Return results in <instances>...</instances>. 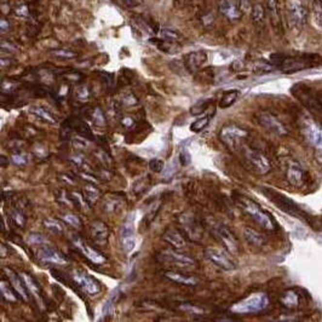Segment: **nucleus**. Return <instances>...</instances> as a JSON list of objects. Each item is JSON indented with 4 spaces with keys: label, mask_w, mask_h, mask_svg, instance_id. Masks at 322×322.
Instances as JSON below:
<instances>
[{
    "label": "nucleus",
    "mask_w": 322,
    "mask_h": 322,
    "mask_svg": "<svg viewBox=\"0 0 322 322\" xmlns=\"http://www.w3.org/2000/svg\"><path fill=\"white\" fill-rule=\"evenodd\" d=\"M235 201L246 213L252 217V219L258 225L267 229V230H275V229L277 228L276 222H275L274 219H273V217L270 216L267 211H264L257 202L248 199V197L242 196V195H238Z\"/></svg>",
    "instance_id": "f257e3e1"
},
{
    "label": "nucleus",
    "mask_w": 322,
    "mask_h": 322,
    "mask_svg": "<svg viewBox=\"0 0 322 322\" xmlns=\"http://www.w3.org/2000/svg\"><path fill=\"white\" fill-rule=\"evenodd\" d=\"M262 193L273 202V204L276 205L281 211L286 212V213L290 214V216L306 219V214L299 209V206L293 201V200L287 197L286 195L281 194V193L276 192V190L274 189H270V188H262Z\"/></svg>",
    "instance_id": "f03ea898"
},
{
    "label": "nucleus",
    "mask_w": 322,
    "mask_h": 322,
    "mask_svg": "<svg viewBox=\"0 0 322 322\" xmlns=\"http://www.w3.org/2000/svg\"><path fill=\"white\" fill-rule=\"evenodd\" d=\"M268 304H269V301H268V297L264 293H255L234 304L231 306V311L239 314V315L257 314L264 310Z\"/></svg>",
    "instance_id": "7ed1b4c3"
},
{
    "label": "nucleus",
    "mask_w": 322,
    "mask_h": 322,
    "mask_svg": "<svg viewBox=\"0 0 322 322\" xmlns=\"http://www.w3.org/2000/svg\"><path fill=\"white\" fill-rule=\"evenodd\" d=\"M301 130L304 138L315 149L319 161L322 162V129L313 119L304 118L301 121Z\"/></svg>",
    "instance_id": "20e7f679"
},
{
    "label": "nucleus",
    "mask_w": 322,
    "mask_h": 322,
    "mask_svg": "<svg viewBox=\"0 0 322 322\" xmlns=\"http://www.w3.org/2000/svg\"><path fill=\"white\" fill-rule=\"evenodd\" d=\"M286 9L291 26L296 29L303 28L308 21V10L303 0H289Z\"/></svg>",
    "instance_id": "39448f33"
},
{
    "label": "nucleus",
    "mask_w": 322,
    "mask_h": 322,
    "mask_svg": "<svg viewBox=\"0 0 322 322\" xmlns=\"http://www.w3.org/2000/svg\"><path fill=\"white\" fill-rule=\"evenodd\" d=\"M219 137L226 147L236 150L243 145V142L247 138V132L235 125H229L222 129Z\"/></svg>",
    "instance_id": "423d86ee"
},
{
    "label": "nucleus",
    "mask_w": 322,
    "mask_h": 322,
    "mask_svg": "<svg viewBox=\"0 0 322 322\" xmlns=\"http://www.w3.org/2000/svg\"><path fill=\"white\" fill-rule=\"evenodd\" d=\"M245 159L250 165V167L258 175H267L272 170V165H270V161L268 160V158L262 153L257 152V150L246 148Z\"/></svg>",
    "instance_id": "0eeeda50"
},
{
    "label": "nucleus",
    "mask_w": 322,
    "mask_h": 322,
    "mask_svg": "<svg viewBox=\"0 0 322 322\" xmlns=\"http://www.w3.org/2000/svg\"><path fill=\"white\" fill-rule=\"evenodd\" d=\"M158 259H159L161 263L173 265V267L180 268V269H185V268H190L195 265V260L193 259L192 257L182 255V253H178L172 250H166L160 252L159 255H158Z\"/></svg>",
    "instance_id": "6e6552de"
},
{
    "label": "nucleus",
    "mask_w": 322,
    "mask_h": 322,
    "mask_svg": "<svg viewBox=\"0 0 322 322\" xmlns=\"http://www.w3.org/2000/svg\"><path fill=\"white\" fill-rule=\"evenodd\" d=\"M286 179L291 185L302 188L306 182V172L301 162L294 159H290L286 163Z\"/></svg>",
    "instance_id": "1a4fd4ad"
},
{
    "label": "nucleus",
    "mask_w": 322,
    "mask_h": 322,
    "mask_svg": "<svg viewBox=\"0 0 322 322\" xmlns=\"http://www.w3.org/2000/svg\"><path fill=\"white\" fill-rule=\"evenodd\" d=\"M258 123L268 130L269 132L274 133L276 136H286L289 133L287 129L285 128L284 124L272 113H268V112H260L257 115Z\"/></svg>",
    "instance_id": "9d476101"
},
{
    "label": "nucleus",
    "mask_w": 322,
    "mask_h": 322,
    "mask_svg": "<svg viewBox=\"0 0 322 322\" xmlns=\"http://www.w3.org/2000/svg\"><path fill=\"white\" fill-rule=\"evenodd\" d=\"M205 256H206V258L209 262L217 265L219 269L226 270V272L235 269V263L233 262L230 256L225 251L219 250V248H207Z\"/></svg>",
    "instance_id": "9b49d317"
},
{
    "label": "nucleus",
    "mask_w": 322,
    "mask_h": 322,
    "mask_svg": "<svg viewBox=\"0 0 322 322\" xmlns=\"http://www.w3.org/2000/svg\"><path fill=\"white\" fill-rule=\"evenodd\" d=\"M213 234L219 239L224 247L231 253V255H238L239 253V241L235 238L233 233L229 230L226 226L222 225V224H216L213 225Z\"/></svg>",
    "instance_id": "f8f14e48"
},
{
    "label": "nucleus",
    "mask_w": 322,
    "mask_h": 322,
    "mask_svg": "<svg viewBox=\"0 0 322 322\" xmlns=\"http://www.w3.org/2000/svg\"><path fill=\"white\" fill-rule=\"evenodd\" d=\"M73 279H74L75 284L82 289L85 291V293H87L89 296H95V294L99 293L101 291V286H99L98 281L95 280L91 275H89L85 272H80L77 270L73 274Z\"/></svg>",
    "instance_id": "ddd939ff"
},
{
    "label": "nucleus",
    "mask_w": 322,
    "mask_h": 322,
    "mask_svg": "<svg viewBox=\"0 0 322 322\" xmlns=\"http://www.w3.org/2000/svg\"><path fill=\"white\" fill-rule=\"evenodd\" d=\"M120 241L123 250L125 252H131L136 246V236H135V226L132 223V217H129L128 221L124 224L120 234Z\"/></svg>",
    "instance_id": "4468645a"
},
{
    "label": "nucleus",
    "mask_w": 322,
    "mask_h": 322,
    "mask_svg": "<svg viewBox=\"0 0 322 322\" xmlns=\"http://www.w3.org/2000/svg\"><path fill=\"white\" fill-rule=\"evenodd\" d=\"M38 258L46 263H52V264H67L68 263V259L62 253L58 252L57 250L52 248L51 246L45 245V243L39 246Z\"/></svg>",
    "instance_id": "2eb2a0df"
},
{
    "label": "nucleus",
    "mask_w": 322,
    "mask_h": 322,
    "mask_svg": "<svg viewBox=\"0 0 322 322\" xmlns=\"http://www.w3.org/2000/svg\"><path fill=\"white\" fill-rule=\"evenodd\" d=\"M73 243H74L75 247H77L78 250L87 258V259L91 260V262L95 263V264H102V263L106 262V258L103 257L102 253H99L98 251L90 247L87 243H85L84 241H82L80 238H78V236H74V238H73Z\"/></svg>",
    "instance_id": "dca6fc26"
},
{
    "label": "nucleus",
    "mask_w": 322,
    "mask_h": 322,
    "mask_svg": "<svg viewBox=\"0 0 322 322\" xmlns=\"http://www.w3.org/2000/svg\"><path fill=\"white\" fill-rule=\"evenodd\" d=\"M4 272L6 273L7 279H9L12 289L16 291L17 296H18L22 301H24V302L28 301V290H27L26 285H24V281H23V279H22V276L19 277L18 275L14 272V270L9 269V268H5Z\"/></svg>",
    "instance_id": "f3484780"
},
{
    "label": "nucleus",
    "mask_w": 322,
    "mask_h": 322,
    "mask_svg": "<svg viewBox=\"0 0 322 322\" xmlns=\"http://www.w3.org/2000/svg\"><path fill=\"white\" fill-rule=\"evenodd\" d=\"M180 224H182L183 229L185 230V233L190 236L194 240H199L201 238V233H202V228L200 226V224L197 223L196 219L189 213L183 214L182 217L179 218Z\"/></svg>",
    "instance_id": "a211bd4d"
},
{
    "label": "nucleus",
    "mask_w": 322,
    "mask_h": 322,
    "mask_svg": "<svg viewBox=\"0 0 322 322\" xmlns=\"http://www.w3.org/2000/svg\"><path fill=\"white\" fill-rule=\"evenodd\" d=\"M219 11L230 21H238L242 15L240 6L233 1V0H221L219 2Z\"/></svg>",
    "instance_id": "6ab92c4d"
},
{
    "label": "nucleus",
    "mask_w": 322,
    "mask_h": 322,
    "mask_svg": "<svg viewBox=\"0 0 322 322\" xmlns=\"http://www.w3.org/2000/svg\"><path fill=\"white\" fill-rule=\"evenodd\" d=\"M91 236L94 239L95 242L99 246H104L107 243L109 236L108 226L103 223V222L96 221L91 224Z\"/></svg>",
    "instance_id": "aec40b11"
},
{
    "label": "nucleus",
    "mask_w": 322,
    "mask_h": 322,
    "mask_svg": "<svg viewBox=\"0 0 322 322\" xmlns=\"http://www.w3.org/2000/svg\"><path fill=\"white\" fill-rule=\"evenodd\" d=\"M207 55L204 51H195V52L188 53L184 57V64L189 72H196L200 69L202 64L206 62Z\"/></svg>",
    "instance_id": "412c9836"
},
{
    "label": "nucleus",
    "mask_w": 322,
    "mask_h": 322,
    "mask_svg": "<svg viewBox=\"0 0 322 322\" xmlns=\"http://www.w3.org/2000/svg\"><path fill=\"white\" fill-rule=\"evenodd\" d=\"M163 240L170 243L176 250H183L187 247V241H185L184 236L176 229H168L167 231H165Z\"/></svg>",
    "instance_id": "4be33fe9"
},
{
    "label": "nucleus",
    "mask_w": 322,
    "mask_h": 322,
    "mask_svg": "<svg viewBox=\"0 0 322 322\" xmlns=\"http://www.w3.org/2000/svg\"><path fill=\"white\" fill-rule=\"evenodd\" d=\"M68 125H69V128L72 129L73 131H77L79 135L84 136V137L89 138V140H92V138H94L91 129H90L89 125H87L84 120H81V119L79 118L69 119V120H68Z\"/></svg>",
    "instance_id": "5701e85b"
},
{
    "label": "nucleus",
    "mask_w": 322,
    "mask_h": 322,
    "mask_svg": "<svg viewBox=\"0 0 322 322\" xmlns=\"http://www.w3.org/2000/svg\"><path fill=\"white\" fill-rule=\"evenodd\" d=\"M165 276L168 280H171V281L176 282V284L184 285V286H196L197 282H199L194 276H188V275L178 274V273L175 272H166Z\"/></svg>",
    "instance_id": "b1692460"
},
{
    "label": "nucleus",
    "mask_w": 322,
    "mask_h": 322,
    "mask_svg": "<svg viewBox=\"0 0 322 322\" xmlns=\"http://www.w3.org/2000/svg\"><path fill=\"white\" fill-rule=\"evenodd\" d=\"M118 297H119V291L116 290V291H114L113 293L109 296V298L107 299L106 303L103 304V308H102V320H108L109 318L113 316Z\"/></svg>",
    "instance_id": "393cba45"
},
{
    "label": "nucleus",
    "mask_w": 322,
    "mask_h": 322,
    "mask_svg": "<svg viewBox=\"0 0 322 322\" xmlns=\"http://www.w3.org/2000/svg\"><path fill=\"white\" fill-rule=\"evenodd\" d=\"M299 294L294 290H289L281 297V304L287 309H294L299 306Z\"/></svg>",
    "instance_id": "a878e982"
},
{
    "label": "nucleus",
    "mask_w": 322,
    "mask_h": 322,
    "mask_svg": "<svg viewBox=\"0 0 322 322\" xmlns=\"http://www.w3.org/2000/svg\"><path fill=\"white\" fill-rule=\"evenodd\" d=\"M124 206L123 197H119L118 195H111L104 201V209L108 213H118Z\"/></svg>",
    "instance_id": "bb28decb"
},
{
    "label": "nucleus",
    "mask_w": 322,
    "mask_h": 322,
    "mask_svg": "<svg viewBox=\"0 0 322 322\" xmlns=\"http://www.w3.org/2000/svg\"><path fill=\"white\" fill-rule=\"evenodd\" d=\"M243 235H245L246 241L251 246H255V247H262L265 242L264 236H262L259 233L251 228H246L245 231H243Z\"/></svg>",
    "instance_id": "cd10ccee"
},
{
    "label": "nucleus",
    "mask_w": 322,
    "mask_h": 322,
    "mask_svg": "<svg viewBox=\"0 0 322 322\" xmlns=\"http://www.w3.org/2000/svg\"><path fill=\"white\" fill-rule=\"evenodd\" d=\"M21 276H22V279H23L27 290H28V291L31 292L34 297H35V298L40 299L41 298V290H40V286H39L38 282H36L35 280L31 276V275L26 274V273H23Z\"/></svg>",
    "instance_id": "c85d7f7f"
},
{
    "label": "nucleus",
    "mask_w": 322,
    "mask_h": 322,
    "mask_svg": "<svg viewBox=\"0 0 322 322\" xmlns=\"http://www.w3.org/2000/svg\"><path fill=\"white\" fill-rule=\"evenodd\" d=\"M239 91L238 90H230V91H225L222 96L221 102H219V107L221 108H228L231 104L235 103V101L238 99Z\"/></svg>",
    "instance_id": "c756f323"
},
{
    "label": "nucleus",
    "mask_w": 322,
    "mask_h": 322,
    "mask_svg": "<svg viewBox=\"0 0 322 322\" xmlns=\"http://www.w3.org/2000/svg\"><path fill=\"white\" fill-rule=\"evenodd\" d=\"M82 194H84L85 200H86L90 205L95 204V202H96L97 200L101 197V192H99L97 188L91 187V185H89V187H85L84 190H82Z\"/></svg>",
    "instance_id": "7c9ffc66"
},
{
    "label": "nucleus",
    "mask_w": 322,
    "mask_h": 322,
    "mask_svg": "<svg viewBox=\"0 0 322 322\" xmlns=\"http://www.w3.org/2000/svg\"><path fill=\"white\" fill-rule=\"evenodd\" d=\"M31 112L33 114H35L36 116H39V118H40V119L45 120L46 123L56 124L55 116H53L52 114H51L50 112L48 111V109L43 108V107H33V108L31 109Z\"/></svg>",
    "instance_id": "2f4dec72"
},
{
    "label": "nucleus",
    "mask_w": 322,
    "mask_h": 322,
    "mask_svg": "<svg viewBox=\"0 0 322 322\" xmlns=\"http://www.w3.org/2000/svg\"><path fill=\"white\" fill-rule=\"evenodd\" d=\"M15 292L12 291L11 287L9 286L7 282H5L4 280H1V282H0V294H1V297L5 299V301L17 302V296Z\"/></svg>",
    "instance_id": "473e14b6"
},
{
    "label": "nucleus",
    "mask_w": 322,
    "mask_h": 322,
    "mask_svg": "<svg viewBox=\"0 0 322 322\" xmlns=\"http://www.w3.org/2000/svg\"><path fill=\"white\" fill-rule=\"evenodd\" d=\"M44 225L46 226L48 230L56 234V235H61L63 233V226L56 219H46V221H44Z\"/></svg>",
    "instance_id": "72a5a7b5"
},
{
    "label": "nucleus",
    "mask_w": 322,
    "mask_h": 322,
    "mask_svg": "<svg viewBox=\"0 0 322 322\" xmlns=\"http://www.w3.org/2000/svg\"><path fill=\"white\" fill-rule=\"evenodd\" d=\"M313 14L316 24H318L320 28H322V0H314Z\"/></svg>",
    "instance_id": "f704fd0d"
},
{
    "label": "nucleus",
    "mask_w": 322,
    "mask_h": 322,
    "mask_svg": "<svg viewBox=\"0 0 322 322\" xmlns=\"http://www.w3.org/2000/svg\"><path fill=\"white\" fill-rule=\"evenodd\" d=\"M265 18V11L263 5L257 4L253 6L252 9V19L255 21V23H262Z\"/></svg>",
    "instance_id": "c9c22d12"
},
{
    "label": "nucleus",
    "mask_w": 322,
    "mask_h": 322,
    "mask_svg": "<svg viewBox=\"0 0 322 322\" xmlns=\"http://www.w3.org/2000/svg\"><path fill=\"white\" fill-rule=\"evenodd\" d=\"M209 125V116H204V118H200L197 119L196 121H194V123L190 125V131H193V132H201L202 130H205L206 129V126Z\"/></svg>",
    "instance_id": "e433bc0d"
},
{
    "label": "nucleus",
    "mask_w": 322,
    "mask_h": 322,
    "mask_svg": "<svg viewBox=\"0 0 322 322\" xmlns=\"http://www.w3.org/2000/svg\"><path fill=\"white\" fill-rule=\"evenodd\" d=\"M62 219L65 222V223L69 224L70 226H73V228H75V229H80L82 226V223H81V221H80L79 217L75 216V214H73V213L64 214V216H62Z\"/></svg>",
    "instance_id": "4c0bfd02"
},
{
    "label": "nucleus",
    "mask_w": 322,
    "mask_h": 322,
    "mask_svg": "<svg viewBox=\"0 0 322 322\" xmlns=\"http://www.w3.org/2000/svg\"><path fill=\"white\" fill-rule=\"evenodd\" d=\"M10 217H11V219L14 221V223L16 224L17 226H19V228H23L24 224H26V218H24L23 213H22L21 211H18V209H12V211L10 212Z\"/></svg>",
    "instance_id": "58836bf2"
},
{
    "label": "nucleus",
    "mask_w": 322,
    "mask_h": 322,
    "mask_svg": "<svg viewBox=\"0 0 322 322\" xmlns=\"http://www.w3.org/2000/svg\"><path fill=\"white\" fill-rule=\"evenodd\" d=\"M89 97H90L89 87L85 86V85H81V86L78 87L77 91H75V98H77L78 101L84 103V102H86L87 99H89Z\"/></svg>",
    "instance_id": "ea45409f"
},
{
    "label": "nucleus",
    "mask_w": 322,
    "mask_h": 322,
    "mask_svg": "<svg viewBox=\"0 0 322 322\" xmlns=\"http://www.w3.org/2000/svg\"><path fill=\"white\" fill-rule=\"evenodd\" d=\"M91 118L94 120V123L96 124L97 126H104L106 125V119H104L103 112L101 111L99 108H95L94 112L91 114Z\"/></svg>",
    "instance_id": "a19ab883"
},
{
    "label": "nucleus",
    "mask_w": 322,
    "mask_h": 322,
    "mask_svg": "<svg viewBox=\"0 0 322 322\" xmlns=\"http://www.w3.org/2000/svg\"><path fill=\"white\" fill-rule=\"evenodd\" d=\"M52 55L56 57L64 58V60H70V58H75L78 56L77 52H73L70 50H64V48H61V50H55L52 51Z\"/></svg>",
    "instance_id": "79ce46f5"
},
{
    "label": "nucleus",
    "mask_w": 322,
    "mask_h": 322,
    "mask_svg": "<svg viewBox=\"0 0 322 322\" xmlns=\"http://www.w3.org/2000/svg\"><path fill=\"white\" fill-rule=\"evenodd\" d=\"M160 35L161 38L168 41H176L180 38V35L177 33V32L171 31V29H162V31L160 32Z\"/></svg>",
    "instance_id": "37998d69"
},
{
    "label": "nucleus",
    "mask_w": 322,
    "mask_h": 322,
    "mask_svg": "<svg viewBox=\"0 0 322 322\" xmlns=\"http://www.w3.org/2000/svg\"><path fill=\"white\" fill-rule=\"evenodd\" d=\"M165 167V163L160 159H152L149 161V168L155 173H160Z\"/></svg>",
    "instance_id": "c03bdc74"
},
{
    "label": "nucleus",
    "mask_w": 322,
    "mask_h": 322,
    "mask_svg": "<svg viewBox=\"0 0 322 322\" xmlns=\"http://www.w3.org/2000/svg\"><path fill=\"white\" fill-rule=\"evenodd\" d=\"M209 101H200L195 104L192 108V114L193 115H197V114L202 113V112L206 111V108L209 107Z\"/></svg>",
    "instance_id": "a18cd8bd"
},
{
    "label": "nucleus",
    "mask_w": 322,
    "mask_h": 322,
    "mask_svg": "<svg viewBox=\"0 0 322 322\" xmlns=\"http://www.w3.org/2000/svg\"><path fill=\"white\" fill-rule=\"evenodd\" d=\"M28 240L32 245L38 246V247L39 246L44 245V243H46V240L44 239L43 235H40V234H32V235L28 238Z\"/></svg>",
    "instance_id": "49530a36"
},
{
    "label": "nucleus",
    "mask_w": 322,
    "mask_h": 322,
    "mask_svg": "<svg viewBox=\"0 0 322 322\" xmlns=\"http://www.w3.org/2000/svg\"><path fill=\"white\" fill-rule=\"evenodd\" d=\"M12 162L17 166H24L28 162V157L24 154H16L12 157Z\"/></svg>",
    "instance_id": "de8ad7c7"
},
{
    "label": "nucleus",
    "mask_w": 322,
    "mask_h": 322,
    "mask_svg": "<svg viewBox=\"0 0 322 322\" xmlns=\"http://www.w3.org/2000/svg\"><path fill=\"white\" fill-rule=\"evenodd\" d=\"M179 161L183 166H188L192 161V157H190V153L188 152V149H183L179 154Z\"/></svg>",
    "instance_id": "09e8293b"
},
{
    "label": "nucleus",
    "mask_w": 322,
    "mask_h": 322,
    "mask_svg": "<svg viewBox=\"0 0 322 322\" xmlns=\"http://www.w3.org/2000/svg\"><path fill=\"white\" fill-rule=\"evenodd\" d=\"M73 145L77 150H82L87 147V143L85 142V140H81V138H74L73 140Z\"/></svg>",
    "instance_id": "8fccbe9b"
},
{
    "label": "nucleus",
    "mask_w": 322,
    "mask_h": 322,
    "mask_svg": "<svg viewBox=\"0 0 322 322\" xmlns=\"http://www.w3.org/2000/svg\"><path fill=\"white\" fill-rule=\"evenodd\" d=\"M182 309L183 310L189 311V313H193V314H201L202 313L201 309L196 308V306H189V304H183Z\"/></svg>",
    "instance_id": "3c124183"
},
{
    "label": "nucleus",
    "mask_w": 322,
    "mask_h": 322,
    "mask_svg": "<svg viewBox=\"0 0 322 322\" xmlns=\"http://www.w3.org/2000/svg\"><path fill=\"white\" fill-rule=\"evenodd\" d=\"M268 7L274 16L277 15V0H268Z\"/></svg>",
    "instance_id": "603ef678"
},
{
    "label": "nucleus",
    "mask_w": 322,
    "mask_h": 322,
    "mask_svg": "<svg viewBox=\"0 0 322 322\" xmlns=\"http://www.w3.org/2000/svg\"><path fill=\"white\" fill-rule=\"evenodd\" d=\"M124 103L126 104V106H133V104L137 103V99H136V97L133 96V95H128L126 97H124Z\"/></svg>",
    "instance_id": "864d4df0"
},
{
    "label": "nucleus",
    "mask_w": 322,
    "mask_h": 322,
    "mask_svg": "<svg viewBox=\"0 0 322 322\" xmlns=\"http://www.w3.org/2000/svg\"><path fill=\"white\" fill-rule=\"evenodd\" d=\"M238 5L240 6L241 11H247L250 9V0H238Z\"/></svg>",
    "instance_id": "5fc2aeb1"
},
{
    "label": "nucleus",
    "mask_w": 322,
    "mask_h": 322,
    "mask_svg": "<svg viewBox=\"0 0 322 322\" xmlns=\"http://www.w3.org/2000/svg\"><path fill=\"white\" fill-rule=\"evenodd\" d=\"M118 2H120L125 7H133L137 5V0H118Z\"/></svg>",
    "instance_id": "6e6d98bb"
},
{
    "label": "nucleus",
    "mask_w": 322,
    "mask_h": 322,
    "mask_svg": "<svg viewBox=\"0 0 322 322\" xmlns=\"http://www.w3.org/2000/svg\"><path fill=\"white\" fill-rule=\"evenodd\" d=\"M9 22L6 21V19H4L2 18L1 19V22H0V31H1V33L4 34L5 32H7L9 31Z\"/></svg>",
    "instance_id": "4d7b16f0"
},
{
    "label": "nucleus",
    "mask_w": 322,
    "mask_h": 322,
    "mask_svg": "<svg viewBox=\"0 0 322 322\" xmlns=\"http://www.w3.org/2000/svg\"><path fill=\"white\" fill-rule=\"evenodd\" d=\"M123 124L124 125H126V126H131L132 125V119L131 118H126V119H124V121H123Z\"/></svg>",
    "instance_id": "13d9d810"
},
{
    "label": "nucleus",
    "mask_w": 322,
    "mask_h": 322,
    "mask_svg": "<svg viewBox=\"0 0 322 322\" xmlns=\"http://www.w3.org/2000/svg\"><path fill=\"white\" fill-rule=\"evenodd\" d=\"M7 162H9V160L6 159V157H5V155H1V168L6 167Z\"/></svg>",
    "instance_id": "bf43d9fd"
}]
</instances>
